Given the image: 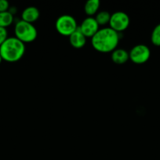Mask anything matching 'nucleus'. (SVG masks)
Wrapping results in <instances>:
<instances>
[{
	"mask_svg": "<svg viewBox=\"0 0 160 160\" xmlns=\"http://www.w3.org/2000/svg\"><path fill=\"white\" fill-rule=\"evenodd\" d=\"M25 44L16 37H9L0 46V56L3 60L15 62L20 60L25 53Z\"/></svg>",
	"mask_w": 160,
	"mask_h": 160,
	"instance_id": "2",
	"label": "nucleus"
},
{
	"mask_svg": "<svg viewBox=\"0 0 160 160\" xmlns=\"http://www.w3.org/2000/svg\"><path fill=\"white\" fill-rule=\"evenodd\" d=\"M130 19L125 12L122 11L115 12L111 15L109 21V28L118 33L124 31L128 28Z\"/></svg>",
	"mask_w": 160,
	"mask_h": 160,
	"instance_id": "6",
	"label": "nucleus"
},
{
	"mask_svg": "<svg viewBox=\"0 0 160 160\" xmlns=\"http://www.w3.org/2000/svg\"><path fill=\"white\" fill-rule=\"evenodd\" d=\"M15 37L23 43H30L34 42L38 36V31L32 23L19 20L14 27Z\"/></svg>",
	"mask_w": 160,
	"mask_h": 160,
	"instance_id": "3",
	"label": "nucleus"
},
{
	"mask_svg": "<svg viewBox=\"0 0 160 160\" xmlns=\"http://www.w3.org/2000/svg\"><path fill=\"white\" fill-rule=\"evenodd\" d=\"M100 2L99 0H89L86 2L84 6L85 13L89 17L97 14L99 8H100Z\"/></svg>",
	"mask_w": 160,
	"mask_h": 160,
	"instance_id": "11",
	"label": "nucleus"
},
{
	"mask_svg": "<svg viewBox=\"0 0 160 160\" xmlns=\"http://www.w3.org/2000/svg\"><path fill=\"white\" fill-rule=\"evenodd\" d=\"M2 61H3V59H2L1 56H0V63H1V62H2Z\"/></svg>",
	"mask_w": 160,
	"mask_h": 160,
	"instance_id": "17",
	"label": "nucleus"
},
{
	"mask_svg": "<svg viewBox=\"0 0 160 160\" xmlns=\"http://www.w3.org/2000/svg\"><path fill=\"white\" fill-rule=\"evenodd\" d=\"M119 33L116 32L111 28H104L91 38V44L96 51L101 53L112 52L119 45Z\"/></svg>",
	"mask_w": 160,
	"mask_h": 160,
	"instance_id": "1",
	"label": "nucleus"
},
{
	"mask_svg": "<svg viewBox=\"0 0 160 160\" xmlns=\"http://www.w3.org/2000/svg\"><path fill=\"white\" fill-rule=\"evenodd\" d=\"M130 59L129 52L123 48H116L111 52V60L115 64L122 65Z\"/></svg>",
	"mask_w": 160,
	"mask_h": 160,
	"instance_id": "10",
	"label": "nucleus"
},
{
	"mask_svg": "<svg viewBox=\"0 0 160 160\" xmlns=\"http://www.w3.org/2000/svg\"><path fill=\"white\" fill-rule=\"evenodd\" d=\"M69 42L71 45L75 48H81L85 46L86 43V38L79 28L76 30L72 35L69 36Z\"/></svg>",
	"mask_w": 160,
	"mask_h": 160,
	"instance_id": "9",
	"label": "nucleus"
},
{
	"mask_svg": "<svg viewBox=\"0 0 160 160\" xmlns=\"http://www.w3.org/2000/svg\"><path fill=\"white\" fill-rule=\"evenodd\" d=\"M130 59L135 64H144L150 59V48L144 44H139L131 48L129 52Z\"/></svg>",
	"mask_w": 160,
	"mask_h": 160,
	"instance_id": "5",
	"label": "nucleus"
},
{
	"mask_svg": "<svg viewBox=\"0 0 160 160\" xmlns=\"http://www.w3.org/2000/svg\"><path fill=\"white\" fill-rule=\"evenodd\" d=\"M110 19H111V14L108 11H100L97 12L96 15L95 20L97 22L99 26H104L105 24H109Z\"/></svg>",
	"mask_w": 160,
	"mask_h": 160,
	"instance_id": "13",
	"label": "nucleus"
},
{
	"mask_svg": "<svg viewBox=\"0 0 160 160\" xmlns=\"http://www.w3.org/2000/svg\"><path fill=\"white\" fill-rule=\"evenodd\" d=\"M151 41L154 45L160 47V23L154 28L151 35Z\"/></svg>",
	"mask_w": 160,
	"mask_h": 160,
	"instance_id": "14",
	"label": "nucleus"
},
{
	"mask_svg": "<svg viewBox=\"0 0 160 160\" xmlns=\"http://www.w3.org/2000/svg\"><path fill=\"white\" fill-rule=\"evenodd\" d=\"M8 32L6 28H0V46L5 42V41L8 38Z\"/></svg>",
	"mask_w": 160,
	"mask_h": 160,
	"instance_id": "15",
	"label": "nucleus"
},
{
	"mask_svg": "<svg viewBox=\"0 0 160 160\" xmlns=\"http://www.w3.org/2000/svg\"><path fill=\"white\" fill-rule=\"evenodd\" d=\"M9 9V4L6 0H0V12H7Z\"/></svg>",
	"mask_w": 160,
	"mask_h": 160,
	"instance_id": "16",
	"label": "nucleus"
},
{
	"mask_svg": "<svg viewBox=\"0 0 160 160\" xmlns=\"http://www.w3.org/2000/svg\"><path fill=\"white\" fill-rule=\"evenodd\" d=\"M56 31L63 36H70L78 28L77 21L72 16L62 15L55 23Z\"/></svg>",
	"mask_w": 160,
	"mask_h": 160,
	"instance_id": "4",
	"label": "nucleus"
},
{
	"mask_svg": "<svg viewBox=\"0 0 160 160\" xmlns=\"http://www.w3.org/2000/svg\"><path fill=\"white\" fill-rule=\"evenodd\" d=\"M78 28L81 32L86 36V38H93L100 29L95 18L92 17H88L84 19Z\"/></svg>",
	"mask_w": 160,
	"mask_h": 160,
	"instance_id": "7",
	"label": "nucleus"
},
{
	"mask_svg": "<svg viewBox=\"0 0 160 160\" xmlns=\"http://www.w3.org/2000/svg\"><path fill=\"white\" fill-rule=\"evenodd\" d=\"M39 16H40V12L37 8L35 6H28L22 12L21 20L33 23L34 22L37 21L38 19L39 18Z\"/></svg>",
	"mask_w": 160,
	"mask_h": 160,
	"instance_id": "8",
	"label": "nucleus"
},
{
	"mask_svg": "<svg viewBox=\"0 0 160 160\" xmlns=\"http://www.w3.org/2000/svg\"><path fill=\"white\" fill-rule=\"evenodd\" d=\"M13 15L9 11L0 12V28H6L13 23Z\"/></svg>",
	"mask_w": 160,
	"mask_h": 160,
	"instance_id": "12",
	"label": "nucleus"
}]
</instances>
